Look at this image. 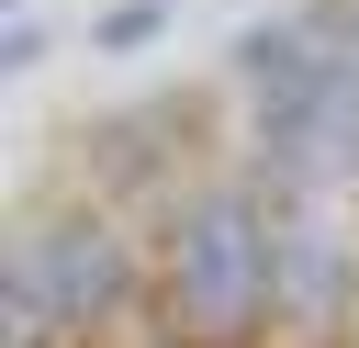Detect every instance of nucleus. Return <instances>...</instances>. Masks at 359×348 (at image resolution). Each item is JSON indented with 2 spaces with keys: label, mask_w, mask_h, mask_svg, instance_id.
Returning a JSON list of instances; mask_svg holds the SVG:
<instances>
[{
  "label": "nucleus",
  "mask_w": 359,
  "mask_h": 348,
  "mask_svg": "<svg viewBox=\"0 0 359 348\" xmlns=\"http://www.w3.org/2000/svg\"><path fill=\"white\" fill-rule=\"evenodd\" d=\"M157 303L191 348H258L280 326V202L247 168H213L157 225Z\"/></svg>",
  "instance_id": "nucleus-1"
},
{
  "label": "nucleus",
  "mask_w": 359,
  "mask_h": 348,
  "mask_svg": "<svg viewBox=\"0 0 359 348\" xmlns=\"http://www.w3.org/2000/svg\"><path fill=\"white\" fill-rule=\"evenodd\" d=\"M0 281H11V292H34V303H45V326H56L67 348H90V337H112V326L135 314L146 258H135V236H123V213H112L101 191H56V202H22Z\"/></svg>",
  "instance_id": "nucleus-2"
},
{
  "label": "nucleus",
  "mask_w": 359,
  "mask_h": 348,
  "mask_svg": "<svg viewBox=\"0 0 359 348\" xmlns=\"http://www.w3.org/2000/svg\"><path fill=\"white\" fill-rule=\"evenodd\" d=\"M202 123H213V101H191V90H168V101H112V112L79 123V168H90L101 202L168 191L180 168H202Z\"/></svg>",
  "instance_id": "nucleus-3"
},
{
  "label": "nucleus",
  "mask_w": 359,
  "mask_h": 348,
  "mask_svg": "<svg viewBox=\"0 0 359 348\" xmlns=\"http://www.w3.org/2000/svg\"><path fill=\"white\" fill-rule=\"evenodd\" d=\"M348 314H359V236L325 213V191H303V202H280V326H314L325 337Z\"/></svg>",
  "instance_id": "nucleus-4"
},
{
  "label": "nucleus",
  "mask_w": 359,
  "mask_h": 348,
  "mask_svg": "<svg viewBox=\"0 0 359 348\" xmlns=\"http://www.w3.org/2000/svg\"><path fill=\"white\" fill-rule=\"evenodd\" d=\"M157 34H168V0H112V11L90 22L101 56H135V45H157Z\"/></svg>",
  "instance_id": "nucleus-5"
},
{
  "label": "nucleus",
  "mask_w": 359,
  "mask_h": 348,
  "mask_svg": "<svg viewBox=\"0 0 359 348\" xmlns=\"http://www.w3.org/2000/svg\"><path fill=\"white\" fill-rule=\"evenodd\" d=\"M0 56H11V79H34V67H45V22L11 11V45H0Z\"/></svg>",
  "instance_id": "nucleus-6"
}]
</instances>
